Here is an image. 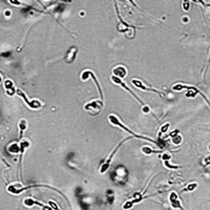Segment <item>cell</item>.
<instances>
[{"instance_id":"obj_23","label":"cell","mask_w":210,"mask_h":210,"mask_svg":"<svg viewBox=\"0 0 210 210\" xmlns=\"http://www.w3.org/2000/svg\"><path fill=\"white\" fill-rule=\"evenodd\" d=\"M133 202H127V203H125L124 204V206H123V208H124V209H129V208H131L133 207Z\"/></svg>"},{"instance_id":"obj_21","label":"cell","mask_w":210,"mask_h":210,"mask_svg":"<svg viewBox=\"0 0 210 210\" xmlns=\"http://www.w3.org/2000/svg\"><path fill=\"white\" fill-rule=\"evenodd\" d=\"M169 126H170L169 123H165V124H164L163 126L161 127V133H167V130H168V128H169Z\"/></svg>"},{"instance_id":"obj_4","label":"cell","mask_w":210,"mask_h":210,"mask_svg":"<svg viewBox=\"0 0 210 210\" xmlns=\"http://www.w3.org/2000/svg\"><path fill=\"white\" fill-rule=\"evenodd\" d=\"M16 94H17L19 97H21V98L24 100V102L28 105V107H31L32 109H38V108H40L41 106H42V103H41L39 100H33V101L28 100V99L26 98V95L24 94L21 89H19V88L16 89Z\"/></svg>"},{"instance_id":"obj_6","label":"cell","mask_w":210,"mask_h":210,"mask_svg":"<svg viewBox=\"0 0 210 210\" xmlns=\"http://www.w3.org/2000/svg\"><path fill=\"white\" fill-rule=\"evenodd\" d=\"M110 79H112V81L114 82L115 84H117V85H120L121 87H123V88H124L125 90H127V92H128L129 94L131 95V96H133V97H135V98H136V99H137V100H138V102H140V103H141V105H145V103H144L143 101H142L141 99H140L139 97H138L137 95L135 94V92H131V89H130V88L128 87V86L126 85V84L124 83V82L122 81V79H120V78L116 77V76H114V75L112 76V78H110Z\"/></svg>"},{"instance_id":"obj_17","label":"cell","mask_w":210,"mask_h":210,"mask_svg":"<svg viewBox=\"0 0 210 210\" xmlns=\"http://www.w3.org/2000/svg\"><path fill=\"white\" fill-rule=\"evenodd\" d=\"M172 138V143L174 144V145H179V144H181L182 143V141H183V139H182V137H181L180 135H176L174 137H171Z\"/></svg>"},{"instance_id":"obj_33","label":"cell","mask_w":210,"mask_h":210,"mask_svg":"<svg viewBox=\"0 0 210 210\" xmlns=\"http://www.w3.org/2000/svg\"><path fill=\"white\" fill-rule=\"evenodd\" d=\"M0 81H1V77H0Z\"/></svg>"},{"instance_id":"obj_24","label":"cell","mask_w":210,"mask_h":210,"mask_svg":"<svg viewBox=\"0 0 210 210\" xmlns=\"http://www.w3.org/2000/svg\"><path fill=\"white\" fill-rule=\"evenodd\" d=\"M48 204H49V207H51V208H53V209H59L58 205H57L56 203H54V202L49 201V202H48Z\"/></svg>"},{"instance_id":"obj_20","label":"cell","mask_w":210,"mask_h":210,"mask_svg":"<svg viewBox=\"0 0 210 210\" xmlns=\"http://www.w3.org/2000/svg\"><path fill=\"white\" fill-rule=\"evenodd\" d=\"M197 183H191V184H189L188 186H187V188L185 189V190H187V191H192V190H194V189L197 188Z\"/></svg>"},{"instance_id":"obj_1","label":"cell","mask_w":210,"mask_h":210,"mask_svg":"<svg viewBox=\"0 0 210 210\" xmlns=\"http://www.w3.org/2000/svg\"><path fill=\"white\" fill-rule=\"evenodd\" d=\"M108 121H109V122L112 123V125H115V126H118V127H120V128L124 129L125 131H127L128 133H130V135L133 136V137L138 138V139H142V140H147V141L151 142V143H154V144H156V145H159V143H158V142H156L154 140L149 139V138H146V137H143V136H139V135H137V133H133V130H130L129 128H127V127L125 126L124 124H122V122H121V121L119 120L118 117H116L115 115H110V116L108 117Z\"/></svg>"},{"instance_id":"obj_26","label":"cell","mask_w":210,"mask_h":210,"mask_svg":"<svg viewBox=\"0 0 210 210\" xmlns=\"http://www.w3.org/2000/svg\"><path fill=\"white\" fill-rule=\"evenodd\" d=\"M142 110H143V112H145V114H148V112H150L149 107H148L147 105H143V108H142Z\"/></svg>"},{"instance_id":"obj_14","label":"cell","mask_w":210,"mask_h":210,"mask_svg":"<svg viewBox=\"0 0 210 210\" xmlns=\"http://www.w3.org/2000/svg\"><path fill=\"white\" fill-rule=\"evenodd\" d=\"M18 127H19V139L21 140L22 139V135H23L24 130H25L26 127H28V123H26V120L22 119V120L19 122V124H18Z\"/></svg>"},{"instance_id":"obj_11","label":"cell","mask_w":210,"mask_h":210,"mask_svg":"<svg viewBox=\"0 0 210 210\" xmlns=\"http://www.w3.org/2000/svg\"><path fill=\"white\" fill-rule=\"evenodd\" d=\"M4 88L7 90V94L9 95L10 97L14 96L16 94V88L14 86V83L12 80H5L4 82Z\"/></svg>"},{"instance_id":"obj_29","label":"cell","mask_w":210,"mask_h":210,"mask_svg":"<svg viewBox=\"0 0 210 210\" xmlns=\"http://www.w3.org/2000/svg\"><path fill=\"white\" fill-rule=\"evenodd\" d=\"M4 13H5V16H7V17H10V16L12 15V12L10 11V10H7V11H5Z\"/></svg>"},{"instance_id":"obj_12","label":"cell","mask_w":210,"mask_h":210,"mask_svg":"<svg viewBox=\"0 0 210 210\" xmlns=\"http://www.w3.org/2000/svg\"><path fill=\"white\" fill-rule=\"evenodd\" d=\"M31 142L28 140H22L21 139V143H20V158H19V165H21V160H22V156H23V153H24V150L25 148H28L30 146Z\"/></svg>"},{"instance_id":"obj_9","label":"cell","mask_w":210,"mask_h":210,"mask_svg":"<svg viewBox=\"0 0 210 210\" xmlns=\"http://www.w3.org/2000/svg\"><path fill=\"white\" fill-rule=\"evenodd\" d=\"M112 75L120 78V79H123V78H125L127 75L126 67H124L123 65H118V66L114 67V69H112Z\"/></svg>"},{"instance_id":"obj_8","label":"cell","mask_w":210,"mask_h":210,"mask_svg":"<svg viewBox=\"0 0 210 210\" xmlns=\"http://www.w3.org/2000/svg\"><path fill=\"white\" fill-rule=\"evenodd\" d=\"M77 54H78V47L77 46H71L69 51H66V54H65V57H64L65 62L69 63V64L74 63V61H75L76 58H77Z\"/></svg>"},{"instance_id":"obj_31","label":"cell","mask_w":210,"mask_h":210,"mask_svg":"<svg viewBox=\"0 0 210 210\" xmlns=\"http://www.w3.org/2000/svg\"><path fill=\"white\" fill-rule=\"evenodd\" d=\"M182 20H183V22H185V23H187V22H188V18H187V17H184Z\"/></svg>"},{"instance_id":"obj_3","label":"cell","mask_w":210,"mask_h":210,"mask_svg":"<svg viewBox=\"0 0 210 210\" xmlns=\"http://www.w3.org/2000/svg\"><path fill=\"white\" fill-rule=\"evenodd\" d=\"M88 78H92V81L95 82V84H96V86H97V89H98V92H99V95H100V99H101V100H103L102 88H101V85H100V83H99L98 80H97L95 74L92 73V71H83V73L81 74V80H82V81H86Z\"/></svg>"},{"instance_id":"obj_27","label":"cell","mask_w":210,"mask_h":210,"mask_svg":"<svg viewBox=\"0 0 210 210\" xmlns=\"http://www.w3.org/2000/svg\"><path fill=\"white\" fill-rule=\"evenodd\" d=\"M179 133H180V130H178V129H176V130H174V131H172V133H169V136H170V137H174V136L178 135Z\"/></svg>"},{"instance_id":"obj_19","label":"cell","mask_w":210,"mask_h":210,"mask_svg":"<svg viewBox=\"0 0 210 210\" xmlns=\"http://www.w3.org/2000/svg\"><path fill=\"white\" fill-rule=\"evenodd\" d=\"M10 3H11L12 5H16V7H24V3H22V2H20L19 0H7Z\"/></svg>"},{"instance_id":"obj_5","label":"cell","mask_w":210,"mask_h":210,"mask_svg":"<svg viewBox=\"0 0 210 210\" xmlns=\"http://www.w3.org/2000/svg\"><path fill=\"white\" fill-rule=\"evenodd\" d=\"M130 138H126V139H124L123 141H121L120 143H119V145L117 146L116 148H115L114 150H112V152L110 153V156H108V159L106 160V161L104 162V164H102V166H101V168H100V172L101 174H105V172L107 171L108 170V168H109V165H110V162H112V158H114V156H115V153H116L117 151H118V149L120 148V146L122 145L124 142H126L127 140H129Z\"/></svg>"},{"instance_id":"obj_25","label":"cell","mask_w":210,"mask_h":210,"mask_svg":"<svg viewBox=\"0 0 210 210\" xmlns=\"http://www.w3.org/2000/svg\"><path fill=\"white\" fill-rule=\"evenodd\" d=\"M161 158H162V160H163V161H164V160H168V161H169V160L171 159V156H170L169 153H164L163 156H161Z\"/></svg>"},{"instance_id":"obj_7","label":"cell","mask_w":210,"mask_h":210,"mask_svg":"<svg viewBox=\"0 0 210 210\" xmlns=\"http://www.w3.org/2000/svg\"><path fill=\"white\" fill-rule=\"evenodd\" d=\"M131 83H133V85H135L136 87L139 88V89L147 90V92H154V94L158 95V96L162 97V98H164V96H165V95H164L163 92H160V90H156V89H154V88L146 87V86L142 83V81H140V80H138V79H133V80H131Z\"/></svg>"},{"instance_id":"obj_28","label":"cell","mask_w":210,"mask_h":210,"mask_svg":"<svg viewBox=\"0 0 210 210\" xmlns=\"http://www.w3.org/2000/svg\"><path fill=\"white\" fill-rule=\"evenodd\" d=\"M209 160H210V156H207V158L205 159V161H204V165L207 166L208 164H209Z\"/></svg>"},{"instance_id":"obj_22","label":"cell","mask_w":210,"mask_h":210,"mask_svg":"<svg viewBox=\"0 0 210 210\" xmlns=\"http://www.w3.org/2000/svg\"><path fill=\"white\" fill-rule=\"evenodd\" d=\"M164 164H165L166 167H169V168H172V169H176L179 168V166H176V165H171V164L168 162V160H164Z\"/></svg>"},{"instance_id":"obj_13","label":"cell","mask_w":210,"mask_h":210,"mask_svg":"<svg viewBox=\"0 0 210 210\" xmlns=\"http://www.w3.org/2000/svg\"><path fill=\"white\" fill-rule=\"evenodd\" d=\"M24 205L25 206H34V205H38L39 207H41V208H44V209H51V207H45L43 204H41V203H39V202H37V201H35L34 199H32V197H28L26 200H24Z\"/></svg>"},{"instance_id":"obj_18","label":"cell","mask_w":210,"mask_h":210,"mask_svg":"<svg viewBox=\"0 0 210 210\" xmlns=\"http://www.w3.org/2000/svg\"><path fill=\"white\" fill-rule=\"evenodd\" d=\"M182 7L184 11H186V12L189 11V9H190V1H189V0H183Z\"/></svg>"},{"instance_id":"obj_32","label":"cell","mask_w":210,"mask_h":210,"mask_svg":"<svg viewBox=\"0 0 210 210\" xmlns=\"http://www.w3.org/2000/svg\"><path fill=\"white\" fill-rule=\"evenodd\" d=\"M37 1H38V2H39V3H40V4H41V5H42V2H41L40 0H37Z\"/></svg>"},{"instance_id":"obj_15","label":"cell","mask_w":210,"mask_h":210,"mask_svg":"<svg viewBox=\"0 0 210 210\" xmlns=\"http://www.w3.org/2000/svg\"><path fill=\"white\" fill-rule=\"evenodd\" d=\"M7 151H9L10 153L18 154L20 152V146L18 145L17 143H13L7 147Z\"/></svg>"},{"instance_id":"obj_2","label":"cell","mask_w":210,"mask_h":210,"mask_svg":"<svg viewBox=\"0 0 210 210\" xmlns=\"http://www.w3.org/2000/svg\"><path fill=\"white\" fill-rule=\"evenodd\" d=\"M84 109L89 112L92 115H98L103 109V100H95L84 105Z\"/></svg>"},{"instance_id":"obj_30","label":"cell","mask_w":210,"mask_h":210,"mask_svg":"<svg viewBox=\"0 0 210 210\" xmlns=\"http://www.w3.org/2000/svg\"><path fill=\"white\" fill-rule=\"evenodd\" d=\"M128 1H129V2L131 3V4L133 5V7H137V9H139V7H138V5L136 4V2H135V1H133V0H128ZM139 10H140V9H139Z\"/></svg>"},{"instance_id":"obj_10","label":"cell","mask_w":210,"mask_h":210,"mask_svg":"<svg viewBox=\"0 0 210 210\" xmlns=\"http://www.w3.org/2000/svg\"><path fill=\"white\" fill-rule=\"evenodd\" d=\"M169 201H170V204L174 208H180V209H183L182 205H181L180 201H179V197H178V194H176L174 191H172L169 195Z\"/></svg>"},{"instance_id":"obj_16","label":"cell","mask_w":210,"mask_h":210,"mask_svg":"<svg viewBox=\"0 0 210 210\" xmlns=\"http://www.w3.org/2000/svg\"><path fill=\"white\" fill-rule=\"evenodd\" d=\"M142 152H144L145 154H150V153H160L161 152V150H154L152 149V148L148 147V146H144L143 148H142Z\"/></svg>"},{"instance_id":"obj_34","label":"cell","mask_w":210,"mask_h":210,"mask_svg":"<svg viewBox=\"0 0 210 210\" xmlns=\"http://www.w3.org/2000/svg\"><path fill=\"white\" fill-rule=\"evenodd\" d=\"M45 1H47V0H45Z\"/></svg>"}]
</instances>
